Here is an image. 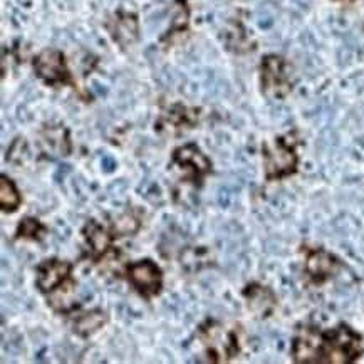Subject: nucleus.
Wrapping results in <instances>:
<instances>
[{"label":"nucleus","instance_id":"nucleus-1","mask_svg":"<svg viewBox=\"0 0 364 364\" xmlns=\"http://www.w3.org/2000/svg\"><path fill=\"white\" fill-rule=\"evenodd\" d=\"M73 264L69 260L46 259L36 267V287L42 296L48 297V304L55 312L76 311L79 306L69 304V297L73 296L77 282L73 277Z\"/></svg>","mask_w":364,"mask_h":364},{"label":"nucleus","instance_id":"nucleus-2","mask_svg":"<svg viewBox=\"0 0 364 364\" xmlns=\"http://www.w3.org/2000/svg\"><path fill=\"white\" fill-rule=\"evenodd\" d=\"M361 336L346 324H341L329 333H321L319 363L348 364L356 361L363 354Z\"/></svg>","mask_w":364,"mask_h":364},{"label":"nucleus","instance_id":"nucleus-3","mask_svg":"<svg viewBox=\"0 0 364 364\" xmlns=\"http://www.w3.org/2000/svg\"><path fill=\"white\" fill-rule=\"evenodd\" d=\"M198 339L202 341L208 361H230L240 351V341L237 329H228L222 323L208 319L198 328Z\"/></svg>","mask_w":364,"mask_h":364},{"label":"nucleus","instance_id":"nucleus-4","mask_svg":"<svg viewBox=\"0 0 364 364\" xmlns=\"http://www.w3.org/2000/svg\"><path fill=\"white\" fill-rule=\"evenodd\" d=\"M171 166L181 175L186 183L197 186L203 185L207 176L212 173V161L197 144L188 143L173 149L171 155Z\"/></svg>","mask_w":364,"mask_h":364},{"label":"nucleus","instance_id":"nucleus-5","mask_svg":"<svg viewBox=\"0 0 364 364\" xmlns=\"http://www.w3.org/2000/svg\"><path fill=\"white\" fill-rule=\"evenodd\" d=\"M124 277L144 301H151L163 291V270L151 259H141L126 265Z\"/></svg>","mask_w":364,"mask_h":364},{"label":"nucleus","instance_id":"nucleus-6","mask_svg":"<svg viewBox=\"0 0 364 364\" xmlns=\"http://www.w3.org/2000/svg\"><path fill=\"white\" fill-rule=\"evenodd\" d=\"M264 166H265V178L269 181L286 178L289 175H294L297 171V153L294 148V143H289L286 138H277L275 143L264 144Z\"/></svg>","mask_w":364,"mask_h":364},{"label":"nucleus","instance_id":"nucleus-7","mask_svg":"<svg viewBox=\"0 0 364 364\" xmlns=\"http://www.w3.org/2000/svg\"><path fill=\"white\" fill-rule=\"evenodd\" d=\"M81 233L84 239V247H86L84 257L91 259L92 262H100V260L114 252L113 245H111L114 240L113 232H111V228H106L97 220H87Z\"/></svg>","mask_w":364,"mask_h":364},{"label":"nucleus","instance_id":"nucleus-8","mask_svg":"<svg viewBox=\"0 0 364 364\" xmlns=\"http://www.w3.org/2000/svg\"><path fill=\"white\" fill-rule=\"evenodd\" d=\"M36 74L48 84H64L69 81V71L64 63L63 53L46 49L34 59Z\"/></svg>","mask_w":364,"mask_h":364},{"label":"nucleus","instance_id":"nucleus-9","mask_svg":"<svg viewBox=\"0 0 364 364\" xmlns=\"http://www.w3.org/2000/svg\"><path fill=\"white\" fill-rule=\"evenodd\" d=\"M262 87L269 96L284 97L291 91V84L287 81L284 71V60L279 55H267L262 63Z\"/></svg>","mask_w":364,"mask_h":364},{"label":"nucleus","instance_id":"nucleus-10","mask_svg":"<svg viewBox=\"0 0 364 364\" xmlns=\"http://www.w3.org/2000/svg\"><path fill=\"white\" fill-rule=\"evenodd\" d=\"M341 269L339 259L324 249H312L306 257V272L314 284H323L338 274Z\"/></svg>","mask_w":364,"mask_h":364},{"label":"nucleus","instance_id":"nucleus-11","mask_svg":"<svg viewBox=\"0 0 364 364\" xmlns=\"http://www.w3.org/2000/svg\"><path fill=\"white\" fill-rule=\"evenodd\" d=\"M244 296L247 307L250 312H254L257 317H269L272 314L275 306H277V299H275L274 292L269 287L260 286V284H250L242 292Z\"/></svg>","mask_w":364,"mask_h":364},{"label":"nucleus","instance_id":"nucleus-12","mask_svg":"<svg viewBox=\"0 0 364 364\" xmlns=\"http://www.w3.org/2000/svg\"><path fill=\"white\" fill-rule=\"evenodd\" d=\"M108 321H109L108 312L102 309L82 311L73 316L71 328H73V333L79 336V338L87 339L91 338V336H95L96 333H100V331L108 324Z\"/></svg>","mask_w":364,"mask_h":364},{"label":"nucleus","instance_id":"nucleus-13","mask_svg":"<svg viewBox=\"0 0 364 364\" xmlns=\"http://www.w3.org/2000/svg\"><path fill=\"white\" fill-rule=\"evenodd\" d=\"M111 37L121 46L133 44L138 39V21L134 16L123 14V16L114 17L108 24Z\"/></svg>","mask_w":364,"mask_h":364},{"label":"nucleus","instance_id":"nucleus-14","mask_svg":"<svg viewBox=\"0 0 364 364\" xmlns=\"http://www.w3.org/2000/svg\"><path fill=\"white\" fill-rule=\"evenodd\" d=\"M44 144L50 153L58 156H69L73 153V144L69 139V132L64 126H49L42 129Z\"/></svg>","mask_w":364,"mask_h":364},{"label":"nucleus","instance_id":"nucleus-15","mask_svg":"<svg viewBox=\"0 0 364 364\" xmlns=\"http://www.w3.org/2000/svg\"><path fill=\"white\" fill-rule=\"evenodd\" d=\"M22 205V195L7 175L0 176V207L4 213H16Z\"/></svg>","mask_w":364,"mask_h":364},{"label":"nucleus","instance_id":"nucleus-16","mask_svg":"<svg viewBox=\"0 0 364 364\" xmlns=\"http://www.w3.org/2000/svg\"><path fill=\"white\" fill-rule=\"evenodd\" d=\"M48 235V227L36 217H26L18 222L16 230L17 240H31V242H41Z\"/></svg>","mask_w":364,"mask_h":364},{"label":"nucleus","instance_id":"nucleus-17","mask_svg":"<svg viewBox=\"0 0 364 364\" xmlns=\"http://www.w3.org/2000/svg\"><path fill=\"white\" fill-rule=\"evenodd\" d=\"M139 228H141V220H139L134 213L129 212L116 217L113 223H111V232H113L114 239H118V237L134 235V233L139 232Z\"/></svg>","mask_w":364,"mask_h":364},{"label":"nucleus","instance_id":"nucleus-18","mask_svg":"<svg viewBox=\"0 0 364 364\" xmlns=\"http://www.w3.org/2000/svg\"><path fill=\"white\" fill-rule=\"evenodd\" d=\"M166 121L168 123H171V126H176V128H181V126H185V128H191V126L195 124V118L193 114H190L188 109L181 108V106H175L173 109L170 111V114L166 116Z\"/></svg>","mask_w":364,"mask_h":364}]
</instances>
